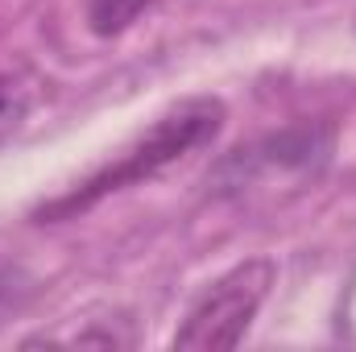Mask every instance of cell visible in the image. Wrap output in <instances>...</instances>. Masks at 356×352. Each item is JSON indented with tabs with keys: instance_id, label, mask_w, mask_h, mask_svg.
I'll list each match as a JSON object with an SVG mask.
<instances>
[{
	"instance_id": "1",
	"label": "cell",
	"mask_w": 356,
	"mask_h": 352,
	"mask_svg": "<svg viewBox=\"0 0 356 352\" xmlns=\"http://www.w3.org/2000/svg\"><path fill=\"white\" fill-rule=\"evenodd\" d=\"M220 129H224V104L211 99V95H191V99L175 104L170 112H162L149 125V133H141L124 154H116V162L99 166L83 182H75L67 195L42 203L38 207V220L42 224H58V220L83 216L95 203H104L108 195H116L124 186H141V182L158 178L162 170H170L186 154H195L207 141H216Z\"/></svg>"
},
{
	"instance_id": "2",
	"label": "cell",
	"mask_w": 356,
	"mask_h": 352,
	"mask_svg": "<svg viewBox=\"0 0 356 352\" xmlns=\"http://www.w3.org/2000/svg\"><path fill=\"white\" fill-rule=\"evenodd\" d=\"M277 269L266 257L232 265L228 273H220L186 311L182 328L175 332V349L191 352H228L236 349L249 332V323L257 319L261 303H266L269 286H273Z\"/></svg>"
},
{
	"instance_id": "3",
	"label": "cell",
	"mask_w": 356,
	"mask_h": 352,
	"mask_svg": "<svg viewBox=\"0 0 356 352\" xmlns=\"http://www.w3.org/2000/svg\"><path fill=\"white\" fill-rule=\"evenodd\" d=\"M332 158V129L323 125H294V129H282L266 141L241 150V158L224 162V170H236V178H228L224 186L241 191L253 175L266 178H315L323 170V162Z\"/></svg>"
},
{
	"instance_id": "4",
	"label": "cell",
	"mask_w": 356,
	"mask_h": 352,
	"mask_svg": "<svg viewBox=\"0 0 356 352\" xmlns=\"http://www.w3.org/2000/svg\"><path fill=\"white\" fill-rule=\"evenodd\" d=\"M154 0H88V25L99 38H116L124 33Z\"/></svg>"
},
{
	"instance_id": "5",
	"label": "cell",
	"mask_w": 356,
	"mask_h": 352,
	"mask_svg": "<svg viewBox=\"0 0 356 352\" xmlns=\"http://www.w3.org/2000/svg\"><path fill=\"white\" fill-rule=\"evenodd\" d=\"M25 108H29V95H25V88H17L8 75H0V137L25 116Z\"/></svg>"
},
{
	"instance_id": "6",
	"label": "cell",
	"mask_w": 356,
	"mask_h": 352,
	"mask_svg": "<svg viewBox=\"0 0 356 352\" xmlns=\"http://www.w3.org/2000/svg\"><path fill=\"white\" fill-rule=\"evenodd\" d=\"M8 282H13V278L4 273V278H0V311H4V307H8V298H13V290H8Z\"/></svg>"
}]
</instances>
